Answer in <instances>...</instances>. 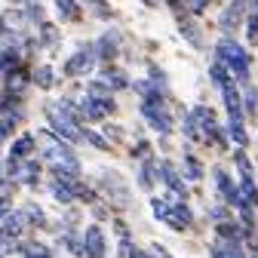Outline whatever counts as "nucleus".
Listing matches in <instances>:
<instances>
[{
	"mask_svg": "<svg viewBox=\"0 0 258 258\" xmlns=\"http://www.w3.org/2000/svg\"><path fill=\"white\" fill-rule=\"evenodd\" d=\"M31 145H34V139H31V136H22V139L13 145V157H16V160L28 157V154H31Z\"/></svg>",
	"mask_w": 258,
	"mask_h": 258,
	"instance_id": "dca6fc26",
	"label": "nucleus"
},
{
	"mask_svg": "<svg viewBox=\"0 0 258 258\" xmlns=\"http://www.w3.org/2000/svg\"><path fill=\"white\" fill-rule=\"evenodd\" d=\"M246 111L255 114V89L252 86H246Z\"/></svg>",
	"mask_w": 258,
	"mask_h": 258,
	"instance_id": "c756f323",
	"label": "nucleus"
},
{
	"mask_svg": "<svg viewBox=\"0 0 258 258\" xmlns=\"http://www.w3.org/2000/svg\"><path fill=\"white\" fill-rule=\"evenodd\" d=\"M133 258H151V255H145V252H136V255H133Z\"/></svg>",
	"mask_w": 258,
	"mask_h": 258,
	"instance_id": "f704fd0d",
	"label": "nucleus"
},
{
	"mask_svg": "<svg viewBox=\"0 0 258 258\" xmlns=\"http://www.w3.org/2000/svg\"><path fill=\"white\" fill-rule=\"evenodd\" d=\"M151 172H154L151 166H145V169H142V184H145V187H151V181H154V178H151Z\"/></svg>",
	"mask_w": 258,
	"mask_h": 258,
	"instance_id": "473e14b6",
	"label": "nucleus"
},
{
	"mask_svg": "<svg viewBox=\"0 0 258 258\" xmlns=\"http://www.w3.org/2000/svg\"><path fill=\"white\" fill-rule=\"evenodd\" d=\"M218 234H221V237H231V240H237V237H240L237 224H231V221H221V224H218Z\"/></svg>",
	"mask_w": 258,
	"mask_h": 258,
	"instance_id": "4be33fe9",
	"label": "nucleus"
},
{
	"mask_svg": "<svg viewBox=\"0 0 258 258\" xmlns=\"http://www.w3.org/2000/svg\"><path fill=\"white\" fill-rule=\"evenodd\" d=\"M160 175H163V181L172 187V190H184V184H181V178L175 175V169L169 166V163H160Z\"/></svg>",
	"mask_w": 258,
	"mask_h": 258,
	"instance_id": "ddd939ff",
	"label": "nucleus"
},
{
	"mask_svg": "<svg viewBox=\"0 0 258 258\" xmlns=\"http://www.w3.org/2000/svg\"><path fill=\"white\" fill-rule=\"evenodd\" d=\"M187 175H190V178H200V175H203V172H200V163H197L194 157H187Z\"/></svg>",
	"mask_w": 258,
	"mask_h": 258,
	"instance_id": "cd10ccee",
	"label": "nucleus"
},
{
	"mask_svg": "<svg viewBox=\"0 0 258 258\" xmlns=\"http://www.w3.org/2000/svg\"><path fill=\"white\" fill-rule=\"evenodd\" d=\"M142 111H145V117L151 120V126H154V129H160V133H169V129H172V120H169V114L163 111V105H160L157 95H148Z\"/></svg>",
	"mask_w": 258,
	"mask_h": 258,
	"instance_id": "39448f33",
	"label": "nucleus"
},
{
	"mask_svg": "<svg viewBox=\"0 0 258 258\" xmlns=\"http://www.w3.org/2000/svg\"><path fill=\"white\" fill-rule=\"evenodd\" d=\"M22 234V215H13V218H7V224H4V231H0V246H7V243H13L16 237Z\"/></svg>",
	"mask_w": 258,
	"mask_h": 258,
	"instance_id": "9d476101",
	"label": "nucleus"
},
{
	"mask_svg": "<svg viewBox=\"0 0 258 258\" xmlns=\"http://www.w3.org/2000/svg\"><path fill=\"white\" fill-rule=\"evenodd\" d=\"M249 43H258V13L249 16Z\"/></svg>",
	"mask_w": 258,
	"mask_h": 258,
	"instance_id": "b1692460",
	"label": "nucleus"
},
{
	"mask_svg": "<svg viewBox=\"0 0 258 258\" xmlns=\"http://www.w3.org/2000/svg\"><path fill=\"white\" fill-rule=\"evenodd\" d=\"M237 200H243V203H258V187L252 184V178H243V184H240V197Z\"/></svg>",
	"mask_w": 258,
	"mask_h": 258,
	"instance_id": "4468645a",
	"label": "nucleus"
},
{
	"mask_svg": "<svg viewBox=\"0 0 258 258\" xmlns=\"http://www.w3.org/2000/svg\"><path fill=\"white\" fill-rule=\"evenodd\" d=\"M215 181H218V190L224 194V200H228V203H237V197H240V190L231 184V178L228 175H224V172H215Z\"/></svg>",
	"mask_w": 258,
	"mask_h": 258,
	"instance_id": "f8f14e48",
	"label": "nucleus"
},
{
	"mask_svg": "<svg viewBox=\"0 0 258 258\" xmlns=\"http://www.w3.org/2000/svg\"><path fill=\"white\" fill-rule=\"evenodd\" d=\"M243 13H246V0H234V4L224 10V16H221V28H224V31L237 28V25L243 22Z\"/></svg>",
	"mask_w": 258,
	"mask_h": 258,
	"instance_id": "6e6552de",
	"label": "nucleus"
},
{
	"mask_svg": "<svg viewBox=\"0 0 258 258\" xmlns=\"http://www.w3.org/2000/svg\"><path fill=\"white\" fill-rule=\"evenodd\" d=\"M52 197H55L58 203H71V200H74V187H71V184L55 181V184H52Z\"/></svg>",
	"mask_w": 258,
	"mask_h": 258,
	"instance_id": "2eb2a0df",
	"label": "nucleus"
},
{
	"mask_svg": "<svg viewBox=\"0 0 258 258\" xmlns=\"http://www.w3.org/2000/svg\"><path fill=\"white\" fill-rule=\"evenodd\" d=\"M252 258H258V246H252Z\"/></svg>",
	"mask_w": 258,
	"mask_h": 258,
	"instance_id": "c9c22d12",
	"label": "nucleus"
},
{
	"mask_svg": "<svg viewBox=\"0 0 258 258\" xmlns=\"http://www.w3.org/2000/svg\"><path fill=\"white\" fill-rule=\"evenodd\" d=\"M13 126H16L13 120H0V145H4V139L10 136V129H13Z\"/></svg>",
	"mask_w": 258,
	"mask_h": 258,
	"instance_id": "7c9ffc66",
	"label": "nucleus"
},
{
	"mask_svg": "<svg viewBox=\"0 0 258 258\" xmlns=\"http://www.w3.org/2000/svg\"><path fill=\"white\" fill-rule=\"evenodd\" d=\"M7 212H10V206H7V200H0V221H7Z\"/></svg>",
	"mask_w": 258,
	"mask_h": 258,
	"instance_id": "72a5a7b5",
	"label": "nucleus"
},
{
	"mask_svg": "<svg viewBox=\"0 0 258 258\" xmlns=\"http://www.w3.org/2000/svg\"><path fill=\"white\" fill-rule=\"evenodd\" d=\"M0 34H4V22H0Z\"/></svg>",
	"mask_w": 258,
	"mask_h": 258,
	"instance_id": "4c0bfd02",
	"label": "nucleus"
},
{
	"mask_svg": "<svg viewBox=\"0 0 258 258\" xmlns=\"http://www.w3.org/2000/svg\"><path fill=\"white\" fill-rule=\"evenodd\" d=\"M83 139H86V142H92V145H95V148H102V151H105V148H108V142H105V139H102V136H95V133H83Z\"/></svg>",
	"mask_w": 258,
	"mask_h": 258,
	"instance_id": "bb28decb",
	"label": "nucleus"
},
{
	"mask_svg": "<svg viewBox=\"0 0 258 258\" xmlns=\"http://www.w3.org/2000/svg\"><path fill=\"white\" fill-rule=\"evenodd\" d=\"M114 46H117V37H111V34H108V37H102V43H99V49H95V52L108 58V55H114V52H117Z\"/></svg>",
	"mask_w": 258,
	"mask_h": 258,
	"instance_id": "a211bd4d",
	"label": "nucleus"
},
{
	"mask_svg": "<svg viewBox=\"0 0 258 258\" xmlns=\"http://www.w3.org/2000/svg\"><path fill=\"white\" fill-rule=\"evenodd\" d=\"M105 83L108 86H126V80L120 77V71H105Z\"/></svg>",
	"mask_w": 258,
	"mask_h": 258,
	"instance_id": "393cba45",
	"label": "nucleus"
},
{
	"mask_svg": "<svg viewBox=\"0 0 258 258\" xmlns=\"http://www.w3.org/2000/svg\"><path fill=\"white\" fill-rule=\"evenodd\" d=\"M212 80L221 86V83H228V71H224V64L218 61V64H212Z\"/></svg>",
	"mask_w": 258,
	"mask_h": 258,
	"instance_id": "5701e85b",
	"label": "nucleus"
},
{
	"mask_svg": "<svg viewBox=\"0 0 258 258\" xmlns=\"http://www.w3.org/2000/svg\"><path fill=\"white\" fill-rule=\"evenodd\" d=\"M46 114H49L52 129H55L61 139H68V142H80V139H83V129H77V126H74V120L68 117V111H64V108L49 105V108H46Z\"/></svg>",
	"mask_w": 258,
	"mask_h": 258,
	"instance_id": "7ed1b4c3",
	"label": "nucleus"
},
{
	"mask_svg": "<svg viewBox=\"0 0 258 258\" xmlns=\"http://www.w3.org/2000/svg\"><path fill=\"white\" fill-rule=\"evenodd\" d=\"M34 80H37V86H40V89H49V86H52V71H49V68H37Z\"/></svg>",
	"mask_w": 258,
	"mask_h": 258,
	"instance_id": "412c9836",
	"label": "nucleus"
},
{
	"mask_svg": "<svg viewBox=\"0 0 258 258\" xmlns=\"http://www.w3.org/2000/svg\"><path fill=\"white\" fill-rule=\"evenodd\" d=\"M55 37H58L55 28H52V25H43V40H46V43H55Z\"/></svg>",
	"mask_w": 258,
	"mask_h": 258,
	"instance_id": "2f4dec72",
	"label": "nucleus"
},
{
	"mask_svg": "<svg viewBox=\"0 0 258 258\" xmlns=\"http://www.w3.org/2000/svg\"><path fill=\"white\" fill-rule=\"evenodd\" d=\"M83 243H86V255L89 258H102L105 255V237H102V231L95 228H86V237H83Z\"/></svg>",
	"mask_w": 258,
	"mask_h": 258,
	"instance_id": "0eeeda50",
	"label": "nucleus"
},
{
	"mask_svg": "<svg viewBox=\"0 0 258 258\" xmlns=\"http://www.w3.org/2000/svg\"><path fill=\"white\" fill-rule=\"evenodd\" d=\"M184 133L194 136V139H209L215 136V114L209 108H194L187 123H184Z\"/></svg>",
	"mask_w": 258,
	"mask_h": 258,
	"instance_id": "f03ea898",
	"label": "nucleus"
},
{
	"mask_svg": "<svg viewBox=\"0 0 258 258\" xmlns=\"http://www.w3.org/2000/svg\"><path fill=\"white\" fill-rule=\"evenodd\" d=\"M83 111H86L92 120H102L108 111H114V102H111V99H95V95H89V99L83 102Z\"/></svg>",
	"mask_w": 258,
	"mask_h": 258,
	"instance_id": "1a4fd4ad",
	"label": "nucleus"
},
{
	"mask_svg": "<svg viewBox=\"0 0 258 258\" xmlns=\"http://www.w3.org/2000/svg\"><path fill=\"white\" fill-rule=\"evenodd\" d=\"M237 163H240V169H243V178H252V166H249V160H246L243 154H237Z\"/></svg>",
	"mask_w": 258,
	"mask_h": 258,
	"instance_id": "c85d7f7f",
	"label": "nucleus"
},
{
	"mask_svg": "<svg viewBox=\"0 0 258 258\" xmlns=\"http://www.w3.org/2000/svg\"><path fill=\"white\" fill-rule=\"evenodd\" d=\"M145 4H160V0H145Z\"/></svg>",
	"mask_w": 258,
	"mask_h": 258,
	"instance_id": "e433bc0d",
	"label": "nucleus"
},
{
	"mask_svg": "<svg viewBox=\"0 0 258 258\" xmlns=\"http://www.w3.org/2000/svg\"><path fill=\"white\" fill-rule=\"evenodd\" d=\"M92 61H95V49H92V46H86V49H80L77 55H71V58H68V64H64V74H71V77L86 74V71L92 68Z\"/></svg>",
	"mask_w": 258,
	"mask_h": 258,
	"instance_id": "423d86ee",
	"label": "nucleus"
},
{
	"mask_svg": "<svg viewBox=\"0 0 258 258\" xmlns=\"http://www.w3.org/2000/svg\"><path fill=\"white\" fill-rule=\"evenodd\" d=\"M55 10L61 19H77V4L74 0H55Z\"/></svg>",
	"mask_w": 258,
	"mask_h": 258,
	"instance_id": "f3484780",
	"label": "nucleus"
},
{
	"mask_svg": "<svg viewBox=\"0 0 258 258\" xmlns=\"http://www.w3.org/2000/svg\"><path fill=\"white\" fill-rule=\"evenodd\" d=\"M184 4H187L190 13H203V10L209 7V0H184Z\"/></svg>",
	"mask_w": 258,
	"mask_h": 258,
	"instance_id": "a878e982",
	"label": "nucleus"
},
{
	"mask_svg": "<svg viewBox=\"0 0 258 258\" xmlns=\"http://www.w3.org/2000/svg\"><path fill=\"white\" fill-rule=\"evenodd\" d=\"M154 212H157V218L169 221L175 231H184L187 224H190V212L184 206H169L166 200H154Z\"/></svg>",
	"mask_w": 258,
	"mask_h": 258,
	"instance_id": "20e7f679",
	"label": "nucleus"
},
{
	"mask_svg": "<svg viewBox=\"0 0 258 258\" xmlns=\"http://www.w3.org/2000/svg\"><path fill=\"white\" fill-rule=\"evenodd\" d=\"M218 58H221L224 68H231L240 80L249 77V58H246V52H243L234 40H221V43H218Z\"/></svg>",
	"mask_w": 258,
	"mask_h": 258,
	"instance_id": "f257e3e1",
	"label": "nucleus"
},
{
	"mask_svg": "<svg viewBox=\"0 0 258 258\" xmlns=\"http://www.w3.org/2000/svg\"><path fill=\"white\" fill-rule=\"evenodd\" d=\"M231 136H234V142L237 145H246V129H243V120H231Z\"/></svg>",
	"mask_w": 258,
	"mask_h": 258,
	"instance_id": "aec40b11",
	"label": "nucleus"
},
{
	"mask_svg": "<svg viewBox=\"0 0 258 258\" xmlns=\"http://www.w3.org/2000/svg\"><path fill=\"white\" fill-rule=\"evenodd\" d=\"M212 258H243L240 243L237 240H231V243H215L212 246Z\"/></svg>",
	"mask_w": 258,
	"mask_h": 258,
	"instance_id": "9b49d317",
	"label": "nucleus"
},
{
	"mask_svg": "<svg viewBox=\"0 0 258 258\" xmlns=\"http://www.w3.org/2000/svg\"><path fill=\"white\" fill-rule=\"evenodd\" d=\"M25 83H28V77H25L22 71H16V74L10 71V92H16V95H19V92L25 89Z\"/></svg>",
	"mask_w": 258,
	"mask_h": 258,
	"instance_id": "6ab92c4d",
	"label": "nucleus"
}]
</instances>
